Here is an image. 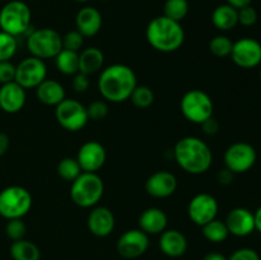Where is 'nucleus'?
Segmentation results:
<instances>
[{"mask_svg": "<svg viewBox=\"0 0 261 260\" xmlns=\"http://www.w3.org/2000/svg\"><path fill=\"white\" fill-rule=\"evenodd\" d=\"M58 175L63 178L64 181H69V183H73L79 175H81L83 171H82L81 166H79L76 158L73 157H65L58 163Z\"/></svg>", "mask_w": 261, "mask_h": 260, "instance_id": "nucleus-30", "label": "nucleus"}, {"mask_svg": "<svg viewBox=\"0 0 261 260\" xmlns=\"http://www.w3.org/2000/svg\"><path fill=\"white\" fill-rule=\"evenodd\" d=\"M9 147H10V139L9 137H8V134L0 132V157L4 155L5 153L8 152Z\"/></svg>", "mask_w": 261, "mask_h": 260, "instance_id": "nucleus-43", "label": "nucleus"}, {"mask_svg": "<svg viewBox=\"0 0 261 260\" xmlns=\"http://www.w3.org/2000/svg\"><path fill=\"white\" fill-rule=\"evenodd\" d=\"M145 38L154 50L160 53H175L185 42V31L180 22L165 15L153 18L145 30Z\"/></svg>", "mask_w": 261, "mask_h": 260, "instance_id": "nucleus-3", "label": "nucleus"}, {"mask_svg": "<svg viewBox=\"0 0 261 260\" xmlns=\"http://www.w3.org/2000/svg\"><path fill=\"white\" fill-rule=\"evenodd\" d=\"M228 260H260V255L254 249L242 247V249H239L234 252H232Z\"/></svg>", "mask_w": 261, "mask_h": 260, "instance_id": "nucleus-40", "label": "nucleus"}, {"mask_svg": "<svg viewBox=\"0 0 261 260\" xmlns=\"http://www.w3.org/2000/svg\"><path fill=\"white\" fill-rule=\"evenodd\" d=\"M224 223L228 228L229 235L236 237H246L255 231L254 213L242 206L229 211Z\"/></svg>", "mask_w": 261, "mask_h": 260, "instance_id": "nucleus-17", "label": "nucleus"}, {"mask_svg": "<svg viewBox=\"0 0 261 260\" xmlns=\"http://www.w3.org/2000/svg\"><path fill=\"white\" fill-rule=\"evenodd\" d=\"M10 256L13 260H40L41 251L35 242L30 240H18L10 245Z\"/></svg>", "mask_w": 261, "mask_h": 260, "instance_id": "nucleus-26", "label": "nucleus"}, {"mask_svg": "<svg viewBox=\"0 0 261 260\" xmlns=\"http://www.w3.org/2000/svg\"><path fill=\"white\" fill-rule=\"evenodd\" d=\"M139 228L149 236V235H160L165 229H167L168 217L161 208H148L140 214L139 217Z\"/></svg>", "mask_w": 261, "mask_h": 260, "instance_id": "nucleus-22", "label": "nucleus"}, {"mask_svg": "<svg viewBox=\"0 0 261 260\" xmlns=\"http://www.w3.org/2000/svg\"><path fill=\"white\" fill-rule=\"evenodd\" d=\"M5 233L9 237L12 241H18V240L24 239L25 233H27V226L23 222L22 218L17 219H9L5 226Z\"/></svg>", "mask_w": 261, "mask_h": 260, "instance_id": "nucleus-34", "label": "nucleus"}, {"mask_svg": "<svg viewBox=\"0 0 261 260\" xmlns=\"http://www.w3.org/2000/svg\"><path fill=\"white\" fill-rule=\"evenodd\" d=\"M226 3L231 7L236 8V9H241V8L247 7V5H251L252 0H226Z\"/></svg>", "mask_w": 261, "mask_h": 260, "instance_id": "nucleus-44", "label": "nucleus"}, {"mask_svg": "<svg viewBox=\"0 0 261 260\" xmlns=\"http://www.w3.org/2000/svg\"><path fill=\"white\" fill-rule=\"evenodd\" d=\"M255 218V229L261 233V206L256 209V212L254 213Z\"/></svg>", "mask_w": 261, "mask_h": 260, "instance_id": "nucleus-46", "label": "nucleus"}, {"mask_svg": "<svg viewBox=\"0 0 261 260\" xmlns=\"http://www.w3.org/2000/svg\"><path fill=\"white\" fill-rule=\"evenodd\" d=\"M27 48L35 58L47 60L63 50L61 35L54 28H38L32 31L27 37Z\"/></svg>", "mask_w": 261, "mask_h": 260, "instance_id": "nucleus-7", "label": "nucleus"}, {"mask_svg": "<svg viewBox=\"0 0 261 260\" xmlns=\"http://www.w3.org/2000/svg\"><path fill=\"white\" fill-rule=\"evenodd\" d=\"M15 79V65L10 60L0 61V84L10 83Z\"/></svg>", "mask_w": 261, "mask_h": 260, "instance_id": "nucleus-38", "label": "nucleus"}, {"mask_svg": "<svg viewBox=\"0 0 261 260\" xmlns=\"http://www.w3.org/2000/svg\"><path fill=\"white\" fill-rule=\"evenodd\" d=\"M102 14L97 8H81L75 15V30L83 35V37H93L102 28Z\"/></svg>", "mask_w": 261, "mask_h": 260, "instance_id": "nucleus-20", "label": "nucleus"}, {"mask_svg": "<svg viewBox=\"0 0 261 260\" xmlns=\"http://www.w3.org/2000/svg\"><path fill=\"white\" fill-rule=\"evenodd\" d=\"M137 86V74L125 64H112L102 69L99 74V93L106 101L112 103L127 101Z\"/></svg>", "mask_w": 261, "mask_h": 260, "instance_id": "nucleus-1", "label": "nucleus"}, {"mask_svg": "<svg viewBox=\"0 0 261 260\" xmlns=\"http://www.w3.org/2000/svg\"><path fill=\"white\" fill-rule=\"evenodd\" d=\"M218 209V201L212 194L200 193L196 194L189 203L188 214L191 222L196 226L203 227L204 224L217 218Z\"/></svg>", "mask_w": 261, "mask_h": 260, "instance_id": "nucleus-13", "label": "nucleus"}, {"mask_svg": "<svg viewBox=\"0 0 261 260\" xmlns=\"http://www.w3.org/2000/svg\"><path fill=\"white\" fill-rule=\"evenodd\" d=\"M180 109L186 120L201 125L213 116L214 103L206 92L201 89H190L181 98Z\"/></svg>", "mask_w": 261, "mask_h": 260, "instance_id": "nucleus-8", "label": "nucleus"}, {"mask_svg": "<svg viewBox=\"0 0 261 260\" xmlns=\"http://www.w3.org/2000/svg\"><path fill=\"white\" fill-rule=\"evenodd\" d=\"M149 236L140 228L127 229L117 240L116 250L124 259H137L147 252Z\"/></svg>", "mask_w": 261, "mask_h": 260, "instance_id": "nucleus-14", "label": "nucleus"}, {"mask_svg": "<svg viewBox=\"0 0 261 260\" xmlns=\"http://www.w3.org/2000/svg\"><path fill=\"white\" fill-rule=\"evenodd\" d=\"M231 59L242 69L256 68L261 64V43L251 37H242L233 42Z\"/></svg>", "mask_w": 261, "mask_h": 260, "instance_id": "nucleus-12", "label": "nucleus"}, {"mask_svg": "<svg viewBox=\"0 0 261 260\" xmlns=\"http://www.w3.org/2000/svg\"><path fill=\"white\" fill-rule=\"evenodd\" d=\"M32 195L23 186L13 185L0 191V216L5 219L23 218L32 208Z\"/></svg>", "mask_w": 261, "mask_h": 260, "instance_id": "nucleus-6", "label": "nucleus"}, {"mask_svg": "<svg viewBox=\"0 0 261 260\" xmlns=\"http://www.w3.org/2000/svg\"><path fill=\"white\" fill-rule=\"evenodd\" d=\"M212 23L222 32L231 31L239 24V10L229 4H221L212 13Z\"/></svg>", "mask_w": 261, "mask_h": 260, "instance_id": "nucleus-24", "label": "nucleus"}, {"mask_svg": "<svg viewBox=\"0 0 261 260\" xmlns=\"http://www.w3.org/2000/svg\"><path fill=\"white\" fill-rule=\"evenodd\" d=\"M237 10H239V24L244 27H252L257 22V18H259L257 10L252 5H247Z\"/></svg>", "mask_w": 261, "mask_h": 260, "instance_id": "nucleus-37", "label": "nucleus"}, {"mask_svg": "<svg viewBox=\"0 0 261 260\" xmlns=\"http://www.w3.org/2000/svg\"><path fill=\"white\" fill-rule=\"evenodd\" d=\"M189 5L188 0H166L163 5V15L170 19L180 22L186 18L189 14Z\"/></svg>", "mask_w": 261, "mask_h": 260, "instance_id": "nucleus-29", "label": "nucleus"}, {"mask_svg": "<svg viewBox=\"0 0 261 260\" xmlns=\"http://www.w3.org/2000/svg\"><path fill=\"white\" fill-rule=\"evenodd\" d=\"M177 190V178L168 171H157L145 181V191L155 199L170 198Z\"/></svg>", "mask_w": 261, "mask_h": 260, "instance_id": "nucleus-16", "label": "nucleus"}, {"mask_svg": "<svg viewBox=\"0 0 261 260\" xmlns=\"http://www.w3.org/2000/svg\"><path fill=\"white\" fill-rule=\"evenodd\" d=\"M259 75H260V81H261V68H260V71H259Z\"/></svg>", "mask_w": 261, "mask_h": 260, "instance_id": "nucleus-48", "label": "nucleus"}, {"mask_svg": "<svg viewBox=\"0 0 261 260\" xmlns=\"http://www.w3.org/2000/svg\"><path fill=\"white\" fill-rule=\"evenodd\" d=\"M233 41L226 35H218L209 42V51L217 58H227L231 55Z\"/></svg>", "mask_w": 261, "mask_h": 260, "instance_id": "nucleus-32", "label": "nucleus"}, {"mask_svg": "<svg viewBox=\"0 0 261 260\" xmlns=\"http://www.w3.org/2000/svg\"><path fill=\"white\" fill-rule=\"evenodd\" d=\"M203 260H228V257H227L226 255L221 254V252L212 251L208 252V254L203 257Z\"/></svg>", "mask_w": 261, "mask_h": 260, "instance_id": "nucleus-45", "label": "nucleus"}, {"mask_svg": "<svg viewBox=\"0 0 261 260\" xmlns=\"http://www.w3.org/2000/svg\"><path fill=\"white\" fill-rule=\"evenodd\" d=\"M107 153L103 145L96 140H89L79 148L76 161L83 172H97L103 167Z\"/></svg>", "mask_w": 261, "mask_h": 260, "instance_id": "nucleus-15", "label": "nucleus"}, {"mask_svg": "<svg viewBox=\"0 0 261 260\" xmlns=\"http://www.w3.org/2000/svg\"><path fill=\"white\" fill-rule=\"evenodd\" d=\"M143 2H144V0H143Z\"/></svg>", "mask_w": 261, "mask_h": 260, "instance_id": "nucleus-49", "label": "nucleus"}, {"mask_svg": "<svg viewBox=\"0 0 261 260\" xmlns=\"http://www.w3.org/2000/svg\"><path fill=\"white\" fill-rule=\"evenodd\" d=\"M55 117L59 125L68 132H79L89 121L87 107L74 98H65L55 106Z\"/></svg>", "mask_w": 261, "mask_h": 260, "instance_id": "nucleus-9", "label": "nucleus"}, {"mask_svg": "<svg viewBox=\"0 0 261 260\" xmlns=\"http://www.w3.org/2000/svg\"><path fill=\"white\" fill-rule=\"evenodd\" d=\"M201 127H203V132L206 135H216L219 130V122L212 116L201 124Z\"/></svg>", "mask_w": 261, "mask_h": 260, "instance_id": "nucleus-41", "label": "nucleus"}, {"mask_svg": "<svg viewBox=\"0 0 261 260\" xmlns=\"http://www.w3.org/2000/svg\"><path fill=\"white\" fill-rule=\"evenodd\" d=\"M89 84H91V82H89V75H87V74L78 71V73L73 75L71 86H73V89L76 93H83V92H86L89 88Z\"/></svg>", "mask_w": 261, "mask_h": 260, "instance_id": "nucleus-39", "label": "nucleus"}, {"mask_svg": "<svg viewBox=\"0 0 261 260\" xmlns=\"http://www.w3.org/2000/svg\"><path fill=\"white\" fill-rule=\"evenodd\" d=\"M115 216L107 206L96 205L89 212L87 226L89 232L96 237H107L115 228Z\"/></svg>", "mask_w": 261, "mask_h": 260, "instance_id": "nucleus-18", "label": "nucleus"}, {"mask_svg": "<svg viewBox=\"0 0 261 260\" xmlns=\"http://www.w3.org/2000/svg\"><path fill=\"white\" fill-rule=\"evenodd\" d=\"M233 177H234V173L231 172L228 168L221 170L218 172V175H217V180H218V183L221 184V185H224V186L232 184V181H233Z\"/></svg>", "mask_w": 261, "mask_h": 260, "instance_id": "nucleus-42", "label": "nucleus"}, {"mask_svg": "<svg viewBox=\"0 0 261 260\" xmlns=\"http://www.w3.org/2000/svg\"><path fill=\"white\" fill-rule=\"evenodd\" d=\"M129 99H132L133 105L138 109H148L154 102V93L150 87L137 86Z\"/></svg>", "mask_w": 261, "mask_h": 260, "instance_id": "nucleus-31", "label": "nucleus"}, {"mask_svg": "<svg viewBox=\"0 0 261 260\" xmlns=\"http://www.w3.org/2000/svg\"><path fill=\"white\" fill-rule=\"evenodd\" d=\"M47 78V66L45 60L28 56L15 65V79L24 89H33L40 86Z\"/></svg>", "mask_w": 261, "mask_h": 260, "instance_id": "nucleus-10", "label": "nucleus"}, {"mask_svg": "<svg viewBox=\"0 0 261 260\" xmlns=\"http://www.w3.org/2000/svg\"><path fill=\"white\" fill-rule=\"evenodd\" d=\"M36 97L41 103L46 106H58L63 102L65 97V89L63 84L59 83L55 79L46 78L38 87H36Z\"/></svg>", "mask_w": 261, "mask_h": 260, "instance_id": "nucleus-23", "label": "nucleus"}, {"mask_svg": "<svg viewBox=\"0 0 261 260\" xmlns=\"http://www.w3.org/2000/svg\"><path fill=\"white\" fill-rule=\"evenodd\" d=\"M54 60L58 70L64 75L73 76L79 71V53L63 48Z\"/></svg>", "mask_w": 261, "mask_h": 260, "instance_id": "nucleus-27", "label": "nucleus"}, {"mask_svg": "<svg viewBox=\"0 0 261 260\" xmlns=\"http://www.w3.org/2000/svg\"><path fill=\"white\" fill-rule=\"evenodd\" d=\"M160 249L166 256L180 257L188 250V240L178 229H165L160 237Z\"/></svg>", "mask_w": 261, "mask_h": 260, "instance_id": "nucleus-21", "label": "nucleus"}, {"mask_svg": "<svg viewBox=\"0 0 261 260\" xmlns=\"http://www.w3.org/2000/svg\"><path fill=\"white\" fill-rule=\"evenodd\" d=\"M32 13L30 7L22 0H12L0 9V31L9 35H23L31 27Z\"/></svg>", "mask_w": 261, "mask_h": 260, "instance_id": "nucleus-5", "label": "nucleus"}, {"mask_svg": "<svg viewBox=\"0 0 261 260\" xmlns=\"http://www.w3.org/2000/svg\"><path fill=\"white\" fill-rule=\"evenodd\" d=\"M256 158V150L251 144L237 142L229 145L224 152V165L234 175L245 173L254 167Z\"/></svg>", "mask_w": 261, "mask_h": 260, "instance_id": "nucleus-11", "label": "nucleus"}, {"mask_svg": "<svg viewBox=\"0 0 261 260\" xmlns=\"http://www.w3.org/2000/svg\"><path fill=\"white\" fill-rule=\"evenodd\" d=\"M73 2H76V3H88V2H91V0H73Z\"/></svg>", "mask_w": 261, "mask_h": 260, "instance_id": "nucleus-47", "label": "nucleus"}, {"mask_svg": "<svg viewBox=\"0 0 261 260\" xmlns=\"http://www.w3.org/2000/svg\"><path fill=\"white\" fill-rule=\"evenodd\" d=\"M173 157L178 167L191 175L205 173L213 165L211 147L198 137H184L173 148Z\"/></svg>", "mask_w": 261, "mask_h": 260, "instance_id": "nucleus-2", "label": "nucleus"}, {"mask_svg": "<svg viewBox=\"0 0 261 260\" xmlns=\"http://www.w3.org/2000/svg\"><path fill=\"white\" fill-rule=\"evenodd\" d=\"M61 40H63V48L70 51H75L79 53L82 47H83L84 43V37L81 32H78L76 30L69 31L65 35L61 36Z\"/></svg>", "mask_w": 261, "mask_h": 260, "instance_id": "nucleus-35", "label": "nucleus"}, {"mask_svg": "<svg viewBox=\"0 0 261 260\" xmlns=\"http://www.w3.org/2000/svg\"><path fill=\"white\" fill-rule=\"evenodd\" d=\"M105 193V184L97 172H82L71 183L70 198L81 208H93Z\"/></svg>", "mask_w": 261, "mask_h": 260, "instance_id": "nucleus-4", "label": "nucleus"}, {"mask_svg": "<svg viewBox=\"0 0 261 260\" xmlns=\"http://www.w3.org/2000/svg\"><path fill=\"white\" fill-rule=\"evenodd\" d=\"M105 55L98 47H87L79 53V71L87 75L97 73L103 68Z\"/></svg>", "mask_w": 261, "mask_h": 260, "instance_id": "nucleus-25", "label": "nucleus"}, {"mask_svg": "<svg viewBox=\"0 0 261 260\" xmlns=\"http://www.w3.org/2000/svg\"><path fill=\"white\" fill-rule=\"evenodd\" d=\"M27 101L25 89L17 82L2 84L0 87V109L7 114H17Z\"/></svg>", "mask_w": 261, "mask_h": 260, "instance_id": "nucleus-19", "label": "nucleus"}, {"mask_svg": "<svg viewBox=\"0 0 261 260\" xmlns=\"http://www.w3.org/2000/svg\"><path fill=\"white\" fill-rule=\"evenodd\" d=\"M87 114H88L89 120L101 121V120L106 119L107 115H109V105H107V102L102 101V99L92 101L87 106Z\"/></svg>", "mask_w": 261, "mask_h": 260, "instance_id": "nucleus-36", "label": "nucleus"}, {"mask_svg": "<svg viewBox=\"0 0 261 260\" xmlns=\"http://www.w3.org/2000/svg\"><path fill=\"white\" fill-rule=\"evenodd\" d=\"M17 37L0 31V61L10 60L17 53Z\"/></svg>", "mask_w": 261, "mask_h": 260, "instance_id": "nucleus-33", "label": "nucleus"}, {"mask_svg": "<svg viewBox=\"0 0 261 260\" xmlns=\"http://www.w3.org/2000/svg\"><path fill=\"white\" fill-rule=\"evenodd\" d=\"M201 232L205 240L213 244H221V242L226 241L227 237L229 236L228 228H227L224 221L221 219H213V221L208 222L201 227Z\"/></svg>", "mask_w": 261, "mask_h": 260, "instance_id": "nucleus-28", "label": "nucleus"}]
</instances>
